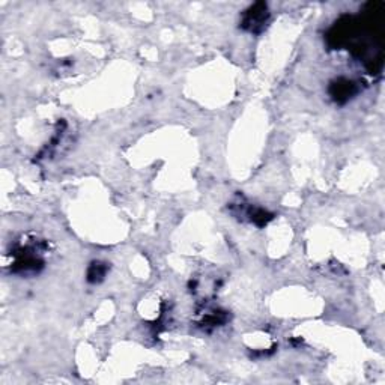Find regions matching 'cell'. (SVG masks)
I'll return each mask as SVG.
<instances>
[{"label": "cell", "mask_w": 385, "mask_h": 385, "mask_svg": "<svg viewBox=\"0 0 385 385\" xmlns=\"http://www.w3.org/2000/svg\"><path fill=\"white\" fill-rule=\"evenodd\" d=\"M39 249L35 245H17V249L14 250L12 257V272L21 274V276H27V274H38L44 268V259L38 253Z\"/></svg>", "instance_id": "6da1fadb"}, {"label": "cell", "mask_w": 385, "mask_h": 385, "mask_svg": "<svg viewBox=\"0 0 385 385\" xmlns=\"http://www.w3.org/2000/svg\"><path fill=\"white\" fill-rule=\"evenodd\" d=\"M270 16L271 14L268 5L264 2H257L247 11H244L241 19V27L250 34H260L267 27Z\"/></svg>", "instance_id": "7a4b0ae2"}, {"label": "cell", "mask_w": 385, "mask_h": 385, "mask_svg": "<svg viewBox=\"0 0 385 385\" xmlns=\"http://www.w3.org/2000/svg\"><path fill=\"white\" fill-rule=\"evenodd\" d=\"M328 92L337 104H346L356 93H359V86H356L355 81L346 77H339L334 81H332Z\"/></svg>", "instance_id": "3957f363"}, {"label": "cell", "mask_w": 385, "mask_h": 385, "mask_svg": "<svg viewBox=\"0 0 385 385\" xmlns=\"http://www.w3.org/2000/svg\"><path fill=\"white\" fill-rule=\"evenodd\" d=\"M108 272V264L101 262V260H93V262L88 268L86 279L92 284H98L101 283Z\"/></svg>", "instance_id": "277c9868"}]
</instances>
